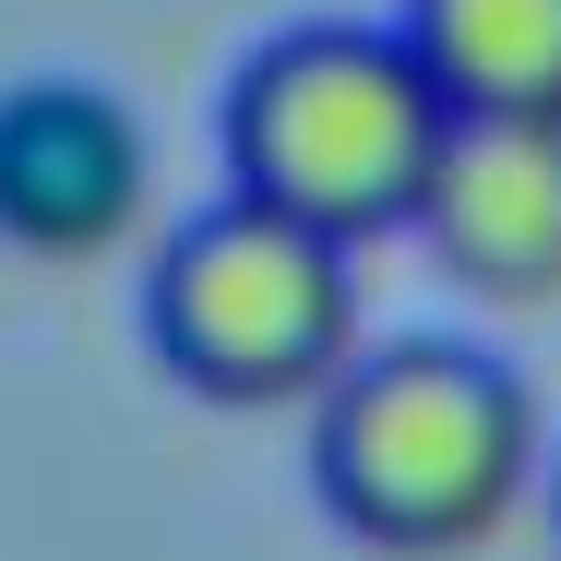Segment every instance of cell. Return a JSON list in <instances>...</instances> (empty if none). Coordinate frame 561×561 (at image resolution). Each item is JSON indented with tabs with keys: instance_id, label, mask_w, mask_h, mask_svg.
<instances>
[{
	"instance_id": "cell-1",
	"label": "cell",
	"mask_w": 561,
	"mask_h": 561,
	"mask_svg": "<svg viewBox=\"0 0 561 561\" xmlns=\"http://www.w3.org/2000/svg\"><path fill=\"white\" fill-rule=\"evenodd\" d=\"M311 490L346 538L394 561L478 550L538 490V394L514 382V358L454 335H407L370 358L346 346L311 394Z\"/></svg>"
},
{
	"instance_id": "cell-2",
	"label": "cell",
	"mask_w": 561,
	"mask_h": 561,
	"mask_svg": "<svg viewBox=\"0 0 561 561\" xmlns=\"http://www.w3.org/2000/svg\"><path fill=\"white\" fill-rule=\"evenodd\" d=\"M443 84L419 72L407 24H287L227 84V192L323 239H394L443 156Z\"/></svg>"
},
{
	"instance_id": "cell-3",
	"label": "cell",
	"mask_w": 561,
	"mask_h": 561,
	"mask_svg": "<svg viewBox=\"0 0 561 561\" xmlns=\"http://www.w3.org/2000/svg\"><path fill=\"white\" fill-rule=\"evenodd\" d=\"M144 346L204 407H311L358 346V251L227 192L144 263Z\"/></svg>"
},
{
	"instance_id": "cell-4",
	"label": "cell",
	"mask_w": 561,
	"mask_h": 561,
	"mask_svg": "<svg viewBox=\"0 0 561 561\" xmlns=\"http://www.w3.org/2000/svg\"><path fill=\"white\" fill-rule=\"evenodd\" d=\"M144 192H156V144L119 84H84V72L0 84V239L12 251L36 263L119 251L144 227Z\"/></svg>"
},
{
	"instance_id": "cell-5",
	"label": "cell",
	"mask_w": 561,
	"mask_h": 561,
	"mask_svg": "<svg viewBox=\"0 0 561 561\" xmlns=\"http://www.w3.org/2000/svg\"><path fill=\"white\" fill-rule=\"evenodd\" d=\"M407 227L478 299H561V119H443Z\"/></svg>"
},
{
	"instance_id": "cell-6",
	"label": "cell",
	"mask_w": 561,
	"mask_h": 561,
	"mask_svg": "<svg viewBox=\"0 0 561 561\" xmlns=\"http://www.w3.org/2000/svg\"><path fill=\"white\" fill-rule=\"evenodd\" d=\"M407 48L454 119H561V0H407Z\"/></svg>"
}]
</instances>
